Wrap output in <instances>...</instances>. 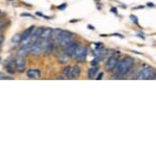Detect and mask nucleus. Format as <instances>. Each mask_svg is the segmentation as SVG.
<instances>
[{"label":"nucleus","instance_id":"f257e3e1","mask_svg":"<svg viewBox=\"0 0 156 156\" xmlns=\"http://www.w3.org/2000/svg\"><path fill=\"white\" fill-rule=\"evenodd\" d=\"M52 41L55 45L59 46L62 49H65L70 44L74 43V37L70 31L64 29H52Z\"/></svg>","mask_w":156,"mask_h":156},{"label":"nucleus","instance_id":"f03ea898","mask_svg":"<svg viewBox=\"0 0 156 156\" xmlns=\"http://www.w3.org/2000/svg\"><path fill=\"white\" fill-rule=\"evenodd\" d=\"M133 66V59L131 57H125L124 59L119 60L118 65L115 66V68L112 71L115 73V76L121 77L126 75L128 72L130 71V69Z\"/></svg>","mask_w":156,"mask_h":156},{"label":"nucleus","instance_id":"7ed1b4c3","mask_svg":"<svg viewBox=\"0 0 156 156\" xmlns=\"http://www.w3.org/2000/svg\"><path fill=\"white\" fill-rule=\"evenodd\" d=\"M87 53H89V50H87V47L78 44L76 49H75V51H74V53L72 55V58L77 60V62H84L87 56Z\"/></svg>","mask_w":156,"mask_h":156},{"label":"nucleus","instance_id":"20e7f679","mask_svg":"<svg viewBox=\"0 0 156 156\" xmlns=\"http://www.w3.org/2000/svg\"><path fill=\"white\" fill-rule=\"evenodd\" d=\"M156 78V71L149 66H143L138 73V79H154Z\"/></svg>","mask_w":156,"mask_h":156},{"label":"nucleus","instance_id":"39448f33","mask_svg":"<svg viewBox=\"0 0 156 156\" xmlns=\"http://www.w3.org/2000/svg\"><path fill=\"white\" fill-rule=\"evenodd\" d=\"M44 53V46H43V42L41 40L34 42V44H31L29 49V54L34 55V56H39Z\"/></svg>","mask_w":156,"mask_h":156},{"label":"nucleus","instance_id":"423d86ee","mask_svg":"<svg viewBox=\"0 0 156 156\" xmlns=\"http://www.w3.org/2000/svg\"><path fill=\"white\" fill-rule=\"evenodd\" d=\"M15 65H16V71L18 73H23L26 69V59L25 56L17 54V56L15 57Z\"/></svg>","mask_w":156,"mask_h":156},{"label":"nucleus","instance_id":"0eeeda50","mask_svg":"<svg viewBox=\"0 0 156 156\" xmlns=\"http://www.w3.org/2000/svg\"><path fill=\"white\" fill-rule=\"evenodd\" d=\"M119 57H120V53H115L114 55H112V56L107 59L106 64H105V69H106L107 71H112L115 68V66L118 65V62H119V60H120Z\"/></svg>","mask_w":156,"mask_h":156},{"label":"nucleus","instance_id":"6e6552de","mask_svg":"<svg viewBox=\"0 0 156 156\" xmlns=\"http://www.w3.org/2000/svg\"><path fill=\"white\" fill-rule=\"evenodd\" d=\"M34 29H36V26H29L28 28H26L24 30L23 32L21 34V37H22V45H26L27 43H28L30 37H31V34H34Z\"/></svg>","mask_w":156,"mask_h":156},{"label":"nucleus","instance_id":"1a4fd4ad","mask_svg":"<svg viewBox=\"0 0 156 156\" xmlns=\"http://www.w3.org/2000/svg\"><path fill=\"white\" fill-rule=\"evenodd\" d=\"M4 69H5L6 72L11 73V74H14V73H16V65H15V58H9L7 59L5 62V64H4Z\"/></svg>","mask_w":156,"mask_h":156},{"label":"nucleus","instance_id":"9d476101","mask_svg":"<svg viewBox=\"0 0 156 156\" xmlns=\"http://www.w3.org/2000/svg\"><path fill=\"white\" fill-rule=\"evenodd\" d=\"M26 75L30 79H37L41 77V71L39 69H28L26 71Z\"/></svg>","mask_w":156,"mask_h":156},{"label":"nucleus","instance_id":"9b49d317","mask_svg":"<svg viewBox=\"0 0 156 156\" xmlns=\"http://www.w3.org/2000/svg\"><path fill=\"white\" fill-rule=\"evenodd\" d=\"M70 58H71V57H70L68 54L65 53L64 50H62V51H60L59 53L57 54V56H56L57 62H58L59 64H62V65H66L67 62L70 60Z\"/></svg>","mask_w":156,"mask_h":156},{"label":"nucleus","instance_id":"f8f14e48","mask_svg":"<svg viewBox=\"0 0 156 156\" xmlns=\"http://www.w3.org/2000/svg\"><path fill=\"white\" fill-rule=\"evenodd\" d=\"M80 73H81V68L78 66V65H75V66L71 67V73H70V78H72V79L78 78V77L80 76Z\"/></svg>","mask_w":156,"mask_h":156},{"label":"nucleus","instance_id":"ddd939ff","mask_svg":"<svg viewBox=\"0 0 156 156\" xmlns=\"http://www.w3.org/2000/svg\"><path fill=\"white\" fill-rule=\"evenodd\" d=\"M51 37H52V29L51 28H44L40 40H42V41H48V40H51Z\"/></svg>","mask_w":156,"mask_h":156},{"label":"nucleus","instance_id":"4468645a","mask_svg":"<svg viewBox=\"0 0 156 156\" xmlns=\"http://www.w3.org/2000/svg\"><path fill=\"white\" fill-rule=\"evenodd\" d=\"M77 43H72V44H70L69 46H67L66 48L64 49V51H65V53L69 55L70 57L72 58V55L73 53H74V51H75V49H76V47H77Z\"/></svg>","mask_w":156,"mask_h":156},{"label":"nucleus","instance_id":"2eb2a0df","mask_svg":"<svg viewBox=\"0 0 156 156\" xmlns=\"http://www.w3.org/2000/svg\"><path fill=\"white\" fill-rule=\"evenodd\" d=\"M98 72V67H92L89 70V72H87V77L89 78H94L95 76H96Z\"/></svg>","mask_w":156,"mask_h":156},{"label":"nucleus","instance_id":"dca6fc26","mask_svg":"<svg viewBox=\"0 0 156 156\" xmlns=\"http://www.w3.org/2000/svg\"><path fill=\"white\" fill-rule=\"evenodd\" d=\"M22 42V37H21V34H15L12 39V44H20Z\"/></svg>","mask_w":156,"mask_h":156},{"label":"nucleus","instance_id":"f3484780","mask_svg":"<svg viewBox=\"0 0 156 156\" xmlns=\"http://www.w3.org/2000/svg\"><path fill=\"white\" fill-rule=\"evenodd\" d=\"M70 73H71V67L70 66L65 67L64 70H62V74H64V76L70 78Z\"/></svg>","mask_w":156,"mask_h":156},{"label":"nucleus","instance_id":"a211bd4d","mask_svg":"<svg viewBox=\"0 0 156 156\" xmlns=\"http://www.w3.org/2000/svg\"><path fill=\"white\" fill-rule=\"evenodd\" d=\"M98 64H99V59H98V58L94 59L93 62H90V65H92V67H96V66H98Z\"/></svg>","mask_w":156,"mask_h":156},{"label":"nucleus","instance_id":"6ab92c4d","mask_svg":"<svg viewBox=\"0 0 156 156\" xmlns=\"http://www.w3.org/2000/svg\"><path fill=\"white\" fill-rule=\"evenodd\" d=\"M130 18H131V20H132L133 22H134L135 24H137V23H138L137 18H136V17H135V16H130Z\"/></svg>","mask_w":156,"mask_h":156},{"label":"nucleus","instance_id":"aec40b11","mask_svg":"<svg viewBox=\"0 0 156 156\" xmlns=\"http://www.w3.org/2000/svg\"><path fill=\"white\" fill-rule=\"evenodd\" d=\"M0 79H12V77H5L3 74L0 73Z\"/></svg>","mask_w":156,"mask_h":156},{"label":"nucleus","instance_id":"412c9836","mask_svg":"<svg viewBox=\"0 0 156 156\" xmlns=\"http://www.w3.org/2000/svg\"><path fill=\"white\" fill-rule=\"evenodd\" d=\"M4 41V37H3V34H0V46H1V44L3 43Z\"/></svg>","mask_w":156,"mask_h":156},{"label":"nucleus","instance_id":"4be33fe9","mask_svg":"<svg viewBox=\"0 0 156 156\" xmlns=\"http://www.w3.org/2000/svg\"><path fill=\"white\" fill-rule=\"evenodd\" d=\"M65 7H67V4L66 3H64V4H62L60 6H58V9H64Z\"/></svg>","mask_w":156,"mask_h":156},{"label":"nucleus","instance_id":"5701e85b","mask_svg":"<svg viewBox=\"0 0 156 156\" xmlns=\"http://www.w3.org/2000/svg\"><path fill=\"white\" fill-rule=\"evenodd\" d=\"M102 76H103V73H100V74L98 75V76L96 77V79H101V78H102Z\"/></svg>","mask_w":156,"mask_h":156},{"label":"nucleus","instance_id":"b1692460","mask_svg":"<svg viewBox=\"0 0 156 156\" xmlns=\"http://www.w3.org/2000/svg\"><path fill=\"white\" fill-rule=\"evenodd\" d=\"M89 28H90V29H95V27H94V26H92V25H89Z\"/></svg>","mask_w":156,"mask_h":156},{"label":"nucleus","instance_id":"393cba45","mask_svg":"<svg viewBox=\"0 0 156 156\" xmlns=\"http://www.w3.org/2000/svg\"><path fill=\"white\" fill-rule=\"evenodd\" d=\"M112 11L114 12H117V9H115V7H112Z\"/></svg>","mask_w":156,"mask_h":156},{"label":"nucleus","instance_id":"a878e982","mask_svg":"<svg viewBox=\"0 0 156 156\" xmlns=\"http://www.w3.org/2000/svg\"><path fill=\"white\" fill-rule=\"evenodd\" d=\"M148 6H154V5L152 3H148Z\"/></svg>","mask_w":156,"mask_h":156}]
</instances>
